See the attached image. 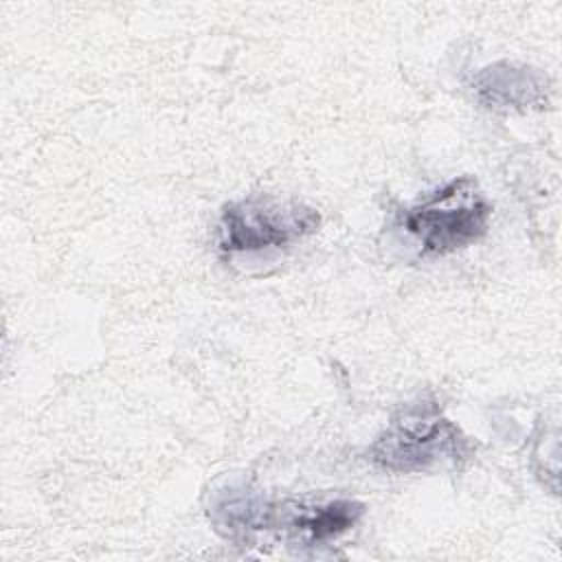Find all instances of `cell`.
<instances>
[{
	"label": "cell",
	"mask_w": 562,
	"mask_h": 562,
	"mask_svg": "<svg viewBox=\"0 0 562 562\" xmlns=\"http://www.w3.org/2000/svg\"><path fill=\"white\" fill-rule=\"evenodd\" d=\"M472 90L485 108L494 110H542L549 103V79L538 68L496 61L472 77Z\"/></svg>",
	"instance_id": "4"
},
{
	"label": "cell",
	"mask_w": 562,
	"mask_h": 562,
	"mask_svg": "<svg viewBox=\"0 0 562 562\" xmlns=\"http://www.w3.org/2000/svg\"><path fill=\"white\" fill-rule=\"evenodd\" d=\"M470 452L461 428L428 400L402 408L369 448L371 461L389 472H426L439 463H457Z\"/></svg>",
	"instance_id": "1"
},
{
	"label": "cell",
	"mask_w": 562,
	"mask_h": 562,
	"mask_svg": "<svg viewBox=\"0 0 562 562\" xmlns=\"http://www.w3.org/2000/svg\"><path fill=\"white\" fill-rule=\"evenodd\" d=\"M318 224L321 215L294 198L255 193L222 209L217 244L228 255L283 248L316 233Z\"/></svg>",
	"instance_id": "3"
},
{
	"label": "cell",
	"mask_w": 562,
	"mask_h": 562,
	"mask_svg": "<svg viewBox=\"0 0 562 562\" xmlns=\"http://www.w3.org/2000/svg\"><path fill=\"white\" fill-rule=\"evenodd\" d=\"M364 505L349 498H336L327 503L305 505V503H268L266 529L281 522L290 536L305 544H321L340 533L349 531L360 516Z\"/></svg>",
	"instance_id": "5"
},
{
	"label": "cell",
	"mask_w": 562,
	"mask_h": 562,
	"mask_svg": "<svg viewBox=\"0 0 562 562\" xmlns=\"http://www.w3.org/2000/svg\"><path fill=\"white\" fill-rule=\"evenodd\" d=\"M492 217V204L472 176H459L408 206L402 228L417 241L422 255H448L481 239Z\"/></svg>",
	"instance_id": "2"
}]
</instances>
